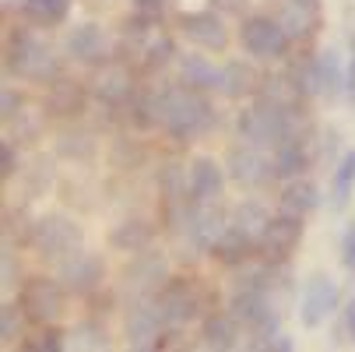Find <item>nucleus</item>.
<instances>
[{"label":"nucleus","instance_id":"21","mask_svg":"<svg viewBox=\"0 0 355 352\" xmlns=\"http://www.w3.org/2000/svg\"><path fill=\"white\" fill-rule=\"evenodd\" d=\"M275 180H299V173L313 162L310 137H292L282 148H275Z\"/></svg>","mask_w":355,"mask_h":352},{"label":"nucleus","instance_id":"5","mask_svg":"<svg viewBox=\"0 0 355 352\" xmlns=\"http://www.w3.org/2000/svg\"><path fill=\"white\" fill-rule=\"evenodd\" d=\"M18 307L32 324H53L64 314V289L53 278L35 275L18 289Z\"/></svg>","mask_w":355,"mask_h":352},{"label":"nucleus","instance_id":"15","mask_svg":"<svg viewBox=\"0 0 355 352\" xmlns=\"http://www.w3.org/2000/svg\"><path fill=\"white\" fill-rule=\"evenodd\" d=\"M187 187H190V201L193 205H215L225 190V173L215 159L200 156L190 162V173H187Z\"/></svg>","mask_w":355,"mask_h":352},{"label":"nucleus","instance_id":"26","mask_svg":"<svg viewBox=\"0 0 355 352\" xmlns=\"http://www.w3.org/2000/svg\"><path fill=\"white\" fill-rule=\"evenodd\" d=\"M268 222H271L268 208L261 205V201H253V197L239 201L236 212H232V219H229V226H236V229H243V233H250V236H257V243H261V233H264Z\"/></svg>","mask_w":355,"mask_h":352},{"label":"nucleus","instance_id":"7","mask_svg":"<svg viewBox=\"0 0 355 352\" xmlns=\"http://www.w3.org/2000/svg\"><path fill=\"white\" fill-rule=\"evenodd\" d=\"M225 169L243 187H264L275 180V159L268 152H261V148L243 144V141L225 152Z\"/></svg>","mask_w":355,"mask_h":352},{"label":"nucleus","instance_id":"6","mask_svg":"<svg viewBox=\"0 0 355 352\" xmlns=\"http://www.w3.org/2000/svg\"><path fill=\"white\" fill-rule=\"evenodd\" d=\"M341 307V289L331 275H313L306 278V285H302V296H299V321L302 328H320L334 310Z\"/></svg>","mask_w":355,"mask_h":352},{"label":"nucleus","instance_id":"32","mask_svg":"<svg viewBox=\"0 0 355 352\" xmlns=\"http://www.w3.org/2000/svg\"><path fill=\"white\" fill-rule=\"evenodd\" d=\"M144 64L148 67H166L173 57H176V46H173V39L169 35H159V39H151L148 46H144Z\"/></svg>","mask_w":355,"mask_h":352},{"label":"nucleus","instance_id":"11","mask_svg":"<svg viewBox=\"0 0 355 352\" xmlns=\"http://www.w3.org/2000/svg\"><path fill=\"white\" fill-rule=\"evenodd\" d=\"M103 275H106V265L92 250H74L71 258L60 261V282H64V289H71L78 296L98 289L103 285Z\"/></svg>","mask_w":355,"mask_h":352},{"label":"nucleus","instance_id":"18","mask_svg":"<svg viewBox=\"0 0 355 352\" xmlns=\"http://www.w3.org/2000/svg\"><path fill=\"white\" fill-rule=\"evenodd\" d=\"M239 335H243V328H239V321L229 310L208 314L205 324H200V345H205L208 352H232Z\"/></svg>","mask_w":355,"mask_h":352},{"label":"nucleus","instance_id":"12","mask_svg":"<svg viewBox=\"0 0 355 352\" xmlns=\"http://www.w3.org/2000/svg\"><path fill=\"white\" fill-rule=\"evenodd\" d=\"M180 32L200 49H218L222 53V49L229 46V28H225L222 15H215V11H187V15H180Z\"/></svg>","mask_w":355,"mask_h":352},{"label":"nucleus","instance_id":"39","mask_svg":"<svg viewBox=\"0 0 355 352\" xmlns=\"http://www.w3.org/2000/svg\"><path fill=\"white\" fill-rule=\"evenodd\" d=\"M243 4H246V0H208V11H215V15H236V11H243Z\"/></svg>","mask_w":355,"mask_h":352},{"label":"nucleus","instance_id":"38","mask_svg":"<svg viewBox=\"0 0 355 352\" xmlns=\"http://www.w3.org/2000/svg\"><path fill=\"white\" fill-rule=\"evenodd\" d=\"M341 328H345V335H348L352 345H355V292H352V299H348L345 310H341Z\"/></svg>","mask_w":355,"mask_h":352},{"label":"nucleus","instance_id":"19","mask_svg":"<svg viewBox=\"0 0 355 352\" xmlns=\"http://www.w3.org/2000/svg\"><path fill=\"white\" fill-rule=\"evenodd\" d=\"M180 64V78L187 88H197V92H222V67H215L208 57H200V53H183L176 57Z\"/></svg>","mask_w":355,"mask_h":352},{"label":"nucleus","instance_id":"27","mask_svg":"<svg viewBox=\"0 0 355 352\" xmlns=\"http://www.w3.org/2000/svg\"><path fill=\"white\" fill-rule=\"evenodd\" d=\"M253 88H257V74H253L250 64L229 60V64L222 67V95L239 99V95H246V92H253Z\"/></svg>","mask_w":355,"mask_h":352},{"label":"nucleus","instance_id":"23","mask_svg":"<svg viewBox=\"0 0 355 352\" xmlns=\"http://www.w3.org/2000/svg\"><path fill=\"white\" fill-rule=\"evenodd\" d=\"M282 215H295V219H306L313 208H320V190L313 180H288L285 190H282V201H278Z\"/></svg>","mask_w":355,"mask_h":352},{"label":"nucleus","instance_id":"4","mask_svg":"<svg viewBox=\"0 0 355 352\" xmlns=\"http://www.w3.org/2000/svg\"><path fill=\"white\" fill-rule=\"evenodd\" d=\"M239 42H243V49L253 60H282L288 53V46H292L285 25L278 18H271V15H250V18H243Z\"/></svg>","mask_w":355,"mask_h":352},{"label":"nucleus","instance_id":"31","mask_svg":"<svg viewBox=\"0 0 355 352\" xmlns=\"http://www.w3.org/2000/svg\"><path fill=\"white\" fill-rule=\"evenodd\" d=\"M21 352H67V342H64V335L57 328H46L35 338L21 342Z\"/></svg>","mask_w":355,"mask_h":352},{"label":"nucleus","instance_id":"36","mask_svg":"<svg viewBox=\"0 0 355 352\" xmlns=\"http://www.w3.org/2000/svg\"><path fill=\"white\" fill-rule=\"evenodd\" d=\"M345 99L355 106V28L348 32V74H345Z\"/></svg>","mask_w":355,"mask_h":352},{"label":"nucleus","instance_id":"2","mask_svg":"<svg viewBox=\"0 0 355 352\" xmlns=\"http://www.w3.org/2000/svg\"><path fill=\"white\" fill-rule=\"evenodd\" d=\"M4 71L8 74H18V78H28V81H60V60L57 53L49 49L39 35L32 32H15L8 39V53H4Z\"/></svg>","mask_w":355,"mask_h":352},{"label":"nucleus","instance_id":"40","mask_svg":"<svg viewBox=\"0 0 355 352\" xmlns=\"http://www.w3.org/2000/svg\"><path fill=\"white\" fill-rule=\"evenodd\" d=\"M0 159H4V176H15V169H18V159H15V144H11V141H4V144H0Z\"/></svg>","mask_w":355,"mask_h":352},{"label":"nucleus","instance_id":"9","mask_svg":"<svg viewBox=\"0 0 355 352\" xmlns=\"http://www.w3.org/2000/svg\"><path fill=\"white\" fill-rule=\"evenodd\" d=\"M155 303L162 310V321L166 328H176V324H187L190 317H197V307H200V292L190 278H173L162 285V292L155 296Z\"/></svg>","mask_w":355,"mask_h":352},{"label":"nucleus","instance_id":"37","mask_svg":"<svg viewBox=\"0 0 355 352\" xmlns=\"http://www.w3.org/2000/svg\"><path fill=\"white\" fill-rule=\"evenodd\" d=\"M130 4H134L144 18H162V15L173 8V0H130Z\"/></svg>","mask_w":355,"mask_h":352},{"label":"nucleus","instance_id":"13","mask_svg":"<svg viewBox=\"0 0 355 352\" xmlns=\"http://www.w3.org/2000/svg\"><path fill=\"white\" fill-rule=\"evenodd\" d=\"M299 240H302V219H295V215H275L264 226V233H261V254L268 261H285L292 250L299 246Z\"/></svg>","mask_w":355,"mask_h":352},{"label":"nucleus","instance_id":"44","mask_svg":"<svg viewBox=\"0 0 355 352\" xmlns=\"http://www.w3.org/2000/svg\"><path fill=\"white\" fill-rule=\"evenodd\" d=\"M134 352H148V349H134Z\"/></svg>","mask_w":355,"mask_h":352},{"label":"nucleus","instance_id":"20","mask_svg":"<svg viewBox=\"0 0 355 352\" xmlns=\"http://www.w3.org/2000/svg\"><path fill=\"white\" fill-rule=\"evenodd\" d=\"M211 254H215L222 265H229V268H243V265H250L253 254H261V243H257V236H250V233L229 226V229L222 233V240L215 243Z\"/></svg>","mask_w":355,"mask_h":352},{"label":"nucleus","instance_id":"3","mask_svg":"<svg viewBox=\"0 0 355 352\" xmlns=\"http://www.w3.org/2000/svg\"><path fill=\"white\" fill-rule=\"evenodd\" d=\"M28 243L39 258H71L74 250H81V226L67 215H42L28 229Z\"/></svg>","mask_w":355,"mask_h":352},{"label":"nucleus","instance_id":"34","mask_svg":"<svg viewBox=\"0 0 355 352\" xmlns=\"http://www.w3.org/2000/svg\"><path fill=\"white\" fill-rule=\"evenodd\" d=\"M341 265H345L348 275H355V219L341 233Z\"/></svg>","mask_w":355,"mask_h":352},{"label":"nucleus","instance_id":"25","mask_svg":"<svg viewBox=\"0 0 355 352\" xmlns=\"http://www.w3.org/2000/svg\"><path fill=\"white\" fill-rule=\"evenodd\" d=\"M71 4L74 0H21V15H25V22H32L39 28H53V25L67 22Z\"/></svg>","mask_w":355,"mask_h":352},{"label":"nucleus","instance_id":"43","mask_svg":"<svg viewBox=\"0 0 355 352\" xmlns=\"http://www.w3.org/2000/svg\"><path fill=\"white\" fill-rule=\"evenodd\" d=\"M4 285H15V261H11V250H4Z\"/></svg>","mask_w":355,"mask_h":352},{"label":"nucleus","instance_id":"10","mask_svg":"<svg viewBox=\"0 0 355 352\" xmlns=\"http://www.w3.org/2000/svg\"><path fill=\"white\" fill-rule=\"evenodd\" d=\"M64 49H67V57L85 64V67H98V64H106L110 60V39L106 32L98 28L95 22H85V25H74L64 39Z\"/></svg>","mask_w":355,"mask_h":352},{"label":"nucleus","instance_id":"1","mask_svg":"<svg viewBox=\"0 0 355 352\" xmlns=\"http://www.w3.org/2000/svg\"><path fill=\"white\" fill-rule=\"evenodd\" d=\"M218 124L211 99L187 85L162 88V131L176 141H197Z\"/></svg>","mask_w":355,"mask_h":352},{"label":"nucleus","instance_id":"30","mask_svg":"<svg viewBox=\"0 0 355 352\" xmlns=\"http://www.w3.org/2000/svg\"><path fill=\"white\" fill-rule=\"evenodd\" d=\"M81 103H85V95L71 81H57L53 92H49V110H53V113H78Z\"/></svg>","mask_w":355,"mask_h":352},{"label":"nucleus","instance_id":"35","mask_svg":"<svg viewBox=\"0 0 355 352\" xmlns=\"http://www.w3.org/2000/svg\"><path fill=\"white\" fill-rule=\"evenodd\" d=\"M155 352H187V335H180L176 328H166L155 338Z\"/></svg>","mask_w":355,"mask_h":352},{"label":"nucleus","instance_id":"14","mask_svg":"<svg viewBox=\"0 0 355 352\" xmlns=\"http://www.w3.org/2000/svg\"><path fill=\"white\" fill-rule=\"evenodd\" d=\"M288 32L292 42H306L320 32L324 25V8L320 0H285L282 4V18H278Z\"/></svg>","mask_w":355,"mask_h":352},{"label":"nucleus","instance_id":"33","mask_svg":"<svg viewBox=\"0 0 355 352\" xmlns=\"http://www.w3.org/2000/svg\"><path fill=\"white\" fill-rule=\"evenodd\" d=\"M21 307L18 303H4V310H0V335H4V342H15L18 338V328H21Z\"/></svg>","mask_w":355,"mask_h":352},{"label":"nucleus","instance_id":"8","mask_svg":"<svg viewBox=\"0 0 355 352\" xmlns=\"http://www.w3.org/2000/svg\"><path fill=\"white\" fill-rule=\"evenodd\" d=\"M166 271L169 268H166L162 254H141L137 261H130L127 271H123V292L130 296V303L159 296L162 285H166Z\"/></svg>","mask_w":355,"mask_h":352},{"label":"nucleus","instance_id":"24","mask_svg":"<svg viewBox=\"0 0 355 352\" xmlns=\"http://www.w3.org/2000/svg\"><path fill=\"white\" fill-rule=\"evenodd\" d=\"M355 194V148L341 152V159L334 162V173H331V190H327V208L331 212H341Z\"/></svg>","mask_w":355,"mask_h":352},{"label":"nucleus","instance_id":"41","mask_svg":"<svg viewBox=\"0 0 355 352\" xmlns=\"http://www.w3.org/2000/svg\"><path fill=\"white\" fill-rule=\"evenodd\" d=\"M15 113H21V95L4 88V120H15Z\"/></svg>","mask_w":355,"mask_h":352},{"label":"nucleus","instance_id":"42","mask_svg":"<svg viewBox=\"0 0 355 352\" xmlns=\"http://www.w3.org/2000/svg\"><path fill=\"white\" fill-rule=\"evenodd\" d=\"M264 352H295V345H292V338H288V335H278V338H275Z\"/></svg>","mask_w":355,"mask_h":352},{"label":"nucleus","instance_id":"29","mask_svg":"<svg viewBox=\"0 0 355 352\" xmlns=\"http://www.w3.org/2000/svg\"><path fill=\"white\" fill-rule=\"evenodd\" d=\"M74 352H110L106 328L95 324V321L78 324V328H74Z\"/></svg>","mask_w":355,"mask_h":352},{"label":"nucleus","instance_id":"28","mask_svg":"<svg viewBox=\"0 0 355 352\" xmlns=\"http://www.w3.org/2000/svg\"><path fill=\"white\" fill-rule=\"evenodd\" d=\"M110 243L116 246V250H144L148 243H151V226L148 222H141V219H127V222H120L116 229H113V236H110Z\"/></svg>","mask_w":355,"mask_h":352},{"label":"nucleus","instance_id":"22","mask_svg":"<svg viewBox=\"0 0 355 352\" xmlns=\"http://www.w3.org/2000/svg\"><path fill=\"white\" fill-rule=\"evenodd\" d=\"M345 74H348V64L341 60L334 46L317 53V95H324V99L345 95Z\"/></svg>","mask_w":355,"mask_h":352},{"label":"nucleus","instance_id":"16","mask_svg":"<svg viewBox=\"0 0 355 352\" xmlns=\"http://www.w3.org/2000/svg\"><path fill=\"white\" fill-rule=\"evenodd\" d=\"M225 229H229V219L215 205H197L190 222H187V229H183V236H187L190 246H197L200 254H205V250H215V243L222 240Z\"/></svg>","mask_w":355,"mask_h":352},{"label":"nucleus","instance_id":"17","mask_svg":"<svg viewBox=\"0 0 355 352\" xmlns=\"http://www.w3.org/2000/svg\"><path fill=\"white\" fill-rule=\"evenodd\" d=\"M162 331H166V321H162V310L155 303V296L130 303V310H127V338H130V345L144 349L148 342H155Z\"/></svg>","mask_w":355,"mask_h":352}]
</instances>
